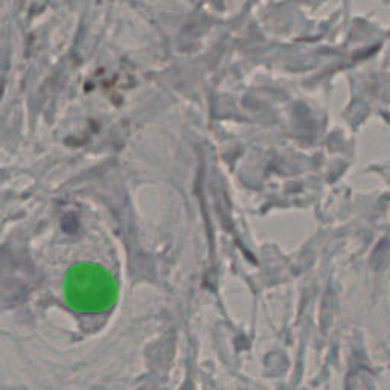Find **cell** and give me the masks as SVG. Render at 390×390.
I'll return each mask as SVG.
<instances>
[{"label":"cell","instance_id":"obj_1","mask_svg":"<svg viewBox=\"0 0 390 390\" xmlns=\"http://www.w3.org/2000/svg\"><path fill=\"white\" fill-rule=\"evenodd\" d=\"M118 288L111 276L101 267L81 264L73 267L64 282L69 305L81 312H99L111 307Z\"/></svg>","mask_w":390,"mask_h":390}]
</instances>
